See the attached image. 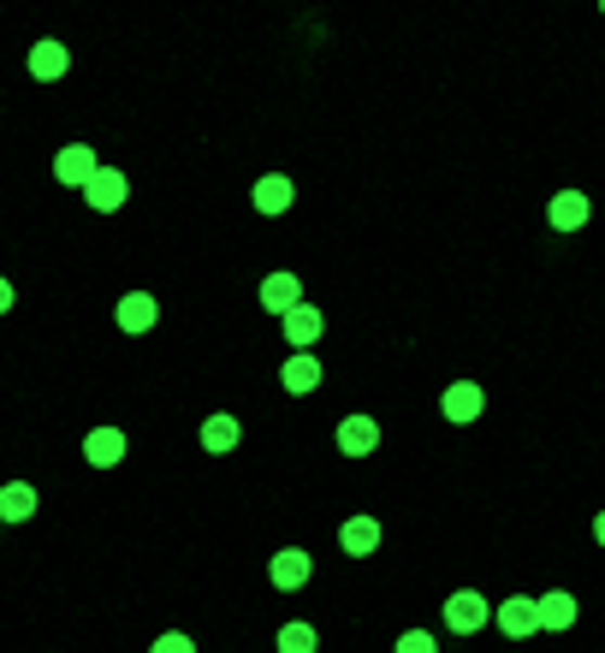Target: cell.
<instances>
[{
	"label": "cell",
	"mask_w": 605,
	"mask_h": 653,
	"mask_svg": "<svg viewBox=\"0 0 605 653\" xmlns=\"http://www.w3.org/2000/svg\"><path fill=\"white\" fill-rule=\"evenodd\" d=\"M95 172H101V161H95L90 143H66V149L54 155V179L66 184V191H90Z\"/></svg>",
	"instance_id": "1"
},
{
	"label": "cell",
	"mask_w": 605,
	"mask_h": 653,
	"mask_svg": "<svg viewBox=\"0 0 605 653\" xmlns=\"http://www.w3.org/2000/svg\"><path fill=\"white\" fill-rule=\"evenodd\" d=\"M487 618H493V606H487V600L475 594V588H463V594H451V600H446V624H451L458 636H475Z\"/></svg>",
	"instance_id": "2"
},
{
	"label": "cell",
	"mask_w": 605,
	"mask_h": 653,
	"mask_svg": "<svg viewBox=\"0 0 605 653\" xmlns=\"http://www.w3.org/2000/svg\"><path fill=\"white\" fill-rule=\"evenodd\" d=\"M439 410H446V422H458V428H463V422H475V417L487 410V393H481L475 381H458V386H446Z\"/></svg>",
	"instance_id": "3"
},
{
	"label": "cell",
	"mask_w": 605,
	"mask_h": 653,
	"mask_svg": "<svg viewBox=\"0 0 605 653\" xmlns=\"http://www.w3.org/2000/svg\"><path fill=\"white\" fill-rule=\"evenodd\" d=\"M493 624L504 636H535L540 630V600H528V594H511L504 606L493 612Z\"/></svg>",
	"instance_id": "4"
},
{
	"label": "cell",
	"mask_w": 605,
	"mask_h": 653,
	"mask_svg": "<svg viewBox=\"0 0 605 653\" xmlns=\"http://www.w3.org/2000/svg\"><path fill=\"white\" fill-rule=\"evenodd\" d=\"M338 451H345V458H369V451H381V422H374V417L338 422Z\"/></svg>",
	"instance_id": "5"
},
{
	"label": "cell",
	"mask_w": 605,
	"mask_h": 653,
	"mask_svg": "<svg viewBox=\"0 0 605 653\" xmlns=\"http://www.w3.org/2000/svg\"><path fill=\"white\" fill-rule=\"evenodd\" d=\"M90 208H101V215H113V208H125V196H131V184H125V172L119 167H101L95 179H90Z\"/></svg>",
	"instance_id": "6"
},
{
	"label": "cell",
	"mask_w": 605,
	"mask_h": 653,
	"mask_svg": "<svg viewBox=\"0 0 605 653\" xmlns=\"http://www.w3.org/2000/svg\"><path fill=\"white\" fill-rule=\"evenodd\" d=\"M321 333H326L321 309H309V304L285 309V338H292V350H314V345H321Z\"/></svg>",
	"instance_id": "7"
},
{
	"label": "cell",
	"mask_w": 605,
	"mask_h": 653,
	"mask_svg": "<svg viewBox=\"0 0 605 653\" xmlns=\"http://www.w3.org/2000/svg\"><path fill=\"white\" fill-rule=\"evenodd\" d=\"M155 321H160V304L149 292H125L119 297V326H125V333H149Z\"/></svg>",
	"instance_id": "8"
},
{
	"label": "cell",
	"mask_w": 605,
	"mask_h": 653,
	"mask_svg": "<svg viewBox=\"0 0 605 653\" xmlns=\"http://www.w3.org/2000/svg\"><path fill=\"white\" fill-rule=\"evenodd\" d=\"M338 547H345V559H369V552H381V523H374V517H350L345 535H338Z\"/></svg>",
	"instance_id": "9"
},
{
	"label": "cell",
	"mask_w": 605,
	"mask_h": 653,
	"mask_svg": "<svg viewBox=\"0 0 605 653\" xmlns=\"http://www.w3.org/2000/svg\"><path fill=\"white\" fill-rule=\"evenodd\" d=\"M292 196H297V184L285 179V172L256 179V208H261V215H285V208H292Z\"/></svg>",
	"instance_id": "10"
},
{
	"label": "cell",
	"mask_w": 605,
	"mask_h": 653,
	"mask_svg": "<svg viewBox=\"0 0 605 653\" xmlns=\"http://www.w3.org/2000/svg\"><path fill=\"white\" fill-rule=\"evenodd\" d=\"M30 72L42 84H54V78H66L72 72V54H66V42H36L30 48Z\"/></svg>",
	"instance_id": "11"
},
{
	"label": "cell",
	"mask_w": 605,
	"mask_h": 653,
	"mask_svg": "<svg viewBox=\"0 0 605 653\" xmlns=\"http://www.w3.org/2000/svg\"><path fill=\"white\" fill-rule=\"evenodd\" d=\"M314 576V564H309V552H297V547H285L280 559H273V582L285 588V594H297L302 582Z\"/></svg>",
	"instance_id": "12"
},
{
	"label": "cell",
	"mask_w": 605,
	"mask_h": 653,
	"mask_svg": "<svg viewBox=\"0 0 605 653\" xmlns=\"http://www.w3.org/2000/svg\"><path fill=\"white\" fill-rule=\"evenodd\" d=\"M237 439H244V422L226 417V410H214V417L202 422V446L208 451H237Z\"/></svg>",
	"instance_id": "13"
},
{
	"label": "cell",
	"mask_w": 605,
	"mask_h": 653,
	"mask_svg": "<svg viewBox=\"0 0 605 653\" xmlns=\"http://www.w3.org/2000/svg\"><path fill=\"white\" fill-rule=\"evenodd\" d=\"M83 458H90L95 470H113V463L125 458V434L119 428H95L90 439H83Z\"/></svg>",
	"instance_id": "14"
},
{
	"label": "cell",
	"mask_w": 605,
	"mask_h": 653,
	"mask_svg": "<svg viewBox=\"0 0 605 653\" xmlns=\"http://www.w3.org/2000/svg\"><path fill=\"white\" fill-rule=\"evenodd\" d=\"M261 304H268L273 316H285V309H297V304H302V285H297V273H273V280L261 285Z\"/></svg>",
	"instance_id": "15"
},
{
	"label": "cell",
	"mask_w": 605,
	"mask_h": 653,
	"mask_svg": "<svg viewBox=\"0 0 605 653\" xmlns=\"http://www.w3.org/2000/svg\"><path fill=\"white\" fill-rule=\"evenodd\" d=\"M0 517H7V523L36 517V487L30 482H7V487H0Z\"/></svg>",
	"instance_id": "16"
},
{
	"label": "cell",
	"mask_w": 605,
	"mask_h": 653,
	"mask_svg": "<svg viewBox=\"0 0 605 653\" xmlns=\"http://www.w3.org/2000/svg\"><path fill=\"white\" fill-rule=\"evenodd\" d=\"M285 386H292V393H314V386H321L314 350H292V357H285Z\"/></svg>",
	"instance_id": "17"
},
{
	"label": "cell",
	"mask_w": 605,
	"mask_h": 653,
	"mask_svg": "<svg viewBox=\"0 0 605 653\" xmlns=\"http://www.w3.org/2000/svg\"><path fill=\"white\" fill-rule=\"evenodd\" d=\"M552 226H558V232L588 226V196L582 191H558V196H552Z\"/></svg>",
	"instance_id": "18"
},
{
	"label": "cell",
	"mask_w": 605,
	"mask_h": 653,
	"mask_svg": "<svg viewBox=\"0 0 605 653\" xmlns=\"http://www.w3.org/2000/svg\"><path fill=\"white\" fill-rule=\"evenodd\" d=\"M576 624V594H540V630H570Z\"/></svg>",
	"instance_id": "19"
},
{
	"label": "cell",
	"mask_w": 605,
	"mask_h": 653,
	"mask_svg": "<svg viewBox=\"0 0 605 653\" xmlns=\"http://www.w3.org/2000/svg\"><path fill=\"white\" fill-rule=\"evenodd\" d=\"M314 648H321V636H314V624H285V630H280V653H314Z\"/></svg>",
	"instance_id": "20"
},
{
	"label": "cell",
	"mask_w": 605,
	"mask_h": 653,
	"mask_svg": "<svg viewBox=\"0 0 605 653\" xmlns=\"http://www.w3.org/2000/svg\"><path fill=\"white\" fill-rule=\"evenodd\" d=\"M398 653H439V636L434 630H403L398 636Z\"/></svg>",
	"instance_id": "21"
},
{
	"label": "cell",
	"mask_w": 605,
	"mask_h": 653,
	"mask_svg": "<svg viewBox=\"0 0 605 653\" xmlns=\"http://www.w3.org/2000/svg\"><path fill=\"white\" fill-rule=\"evenodd\" d=\"M155 653H196V642H191L184 630H167V636L155 642Z\"/></svg>",
	"instance_id": "22"
},
{
	"label": "cell",
	"mask_w": 605,
	"mask_h": 653,
	"mask_svg": "<svg viewBox=\"0 0 605 653\" xmlns=\"http://www.w3.org/2000/svg\"><path fill=\"white\" fill-rule=\"evenodd\" d=\"M12 297H18V292H12V280H0V316L12 309Z\"/></svg>",
	"instance_id": "23"
},
{
	"label": "cell",
	"mask_w": 605,
	"mask_h": 653,
	"mask_svg": "<svg viewBox=\"0 0 605 653\" xmlns=\"http://www.w3.org/2000/svg\"><path fill=\"white\" fill-rule=\"evenodd\" d=\"M594 535H600V547H605V511H600V517H594Z\"/></svg>",
	"instance_id": "24"
},
{
	"label": "cell",
	"mask_w": 605,
	"mask_h": 653,
	"mask_svg": "<svg viewBox=\"0 0 605 653\" xmlns=\"http://www.w3.org/2000/svg\"><path fill=\"white\" fill-rule=\"evenodd\" d=\"M600 7H605V0H600Z\"/></svg>",
	"instance_id": "25"
}]
</instances>
